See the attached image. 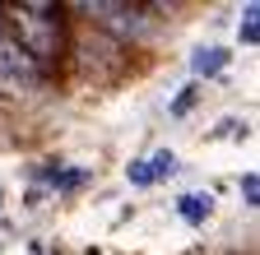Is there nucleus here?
Returning a JSON list of instances; mask_svg holds the SVG:
<instances>
[{"label": "nucleus", "mask_w": 260, "mask_h": 255, "mask_svg": "<svg viewBox=\"0 0 260 255\" xmlns=\"http://www.w3.org/2000/svg\"><path fill=\"white\" fill-rule=\"evenodd\" d=\"M242 42L255 47L260 42V28H255V5H246V19H242Z\"/></svg>", "instance_id": "7"}, {"label": "nucleus", "mask_w": 260, "mask_h": 255, "mask_svg": "<svg viewBox=\"0 0 260 255\" xmlns=\"http://www.w3.org/2000/svg\"><path fill=\"white\" fill-rule=\"evenodd\" d=\"M177 209H181V218H186V223H205V218L214 213V195H181V200H177Z\"/></svg>", "instance_id": "5"}, {"label": "nucleus", "mask_w": 260, "mask_h": 255, "mask_svg": "<svg viewBox=\"0 0 260 255\" xmlns=\"http://www.w3.org/2000/svg\"><path fill=\"white\" fill-rule=\"evenodd\" d=\"M0 14H5V10H0ZM0 23H5V19H0Z\"/></svg>", "instance_id": "10"}, {"label": "nucleus", "mask_w": 260, "mask_h": 255, "mask_svg": "<svg viewBox=\"0 0 260 255\" xmlns=\"http://www.w3.org/2000/svg\"><path fill=\"white\" fill-rule=\"evenodd\" d=\"M19 28H23V38H14V42L42 70V60H51L60 47V5H19Z\"/></svg>", "instance_id": "1"}, {"label": "nucleus", "mask_w": 260, "mask_h": 255, "mask_svg": "<svg viewBox=\"0 0 260 255\" xmlns=\"http://www.w3.org/2000/svg\"><path fill=\"white\" fill-rule=\"evenodd\" d=\"M177 172V158L162 149V153H153V158H144V163H130V186H153V181H162V176H172Z\"/></svg>", "instance_id": "4"}, {"label": "nucleus", "mask_w": 260, "mask_h": 255, "mask_svg": "<svg viewBox=\"0 0 260 255\" xmlns=\"http://www.w3.org/2000/svg\"><path fill=\"white\" fill-rule=\"evenodd\" d=\"M51 181H56L60 190H75V186L84 181V172H60V176H51Z\"/></svg>", "instance_id": "9"}, {"label": "nucleus", "mask_w": 260, "mask_h": 255, "mask_svg": "<svg viewBox=\"0 0 260 255\" xmlns=\"http://www.w3.org/2000/svg\"><path fill=\"white\" fill-rule=\"evenodd\" d=\"M79 14L98 19V28H107V33H116V38H144V33H149V19H144V10H140V5H112V0H84V5H79Z\"/></svg>", "instance_id": "2"}, {"label": "nucleus", "mask_w": 260, "mask_h": 255, "mask_svg": "<svg viewBox=\"0 0 260 255\" xmlns=\"http://www.w3.org/2000/svg\"><path fill=\"white\" fill-rule=\"evenodd\" d=\"M38 84H42L38 60H32L14 38L0 33V88H10V93H32Z\"/></svg>", "instance_id": "3"}, {"label": "nucleus", "mask_w": 260, "mask_h": 255, "mask_svg": "<svg viewBox=\"0 0 260 255\" xmlns=\"http://www.w3.org/2000/svg\"><path fill=\"white\" fill-rule=\"evenodd\" d=\"M242 195H246V204H255V200H260V176H255V172H246V176H242Z\"/></svg>", "instance_id": "8"}, {"label": "nucleus", "mask_w": 260, "mask_h": 255, "mask_svg": "<svg viewBox=\"0 0 260 255\" xmlns=\"http://www.w3.org/2000/svg\"><path fill=\"white\" fill-rule=\"evenodd\" d=\"M195 75H218L223 65H228V51H218V47H209V51H195Z\"/></svg>", "instance_id": "6"}]
</instances>
